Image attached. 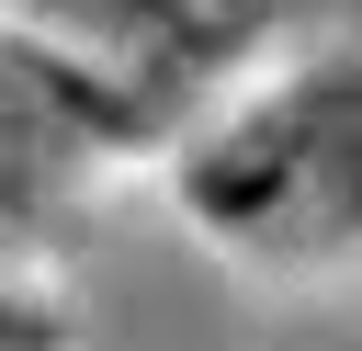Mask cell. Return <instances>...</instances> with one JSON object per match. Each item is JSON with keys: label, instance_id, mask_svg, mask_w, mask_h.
<instances>
[]
</instances>
